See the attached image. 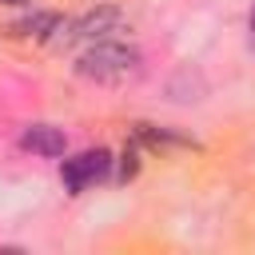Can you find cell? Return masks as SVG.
I'll return each mask as SVG.
<instances>
[{"label":"cell","mask_w":255,"mask_h":255,"mask_svg":"<svg viewBox=\"0 0 255 255\" xmlns=\"http://www.w3.org/2000/svg\"><path fill=\"white\" fill-rule=\"evenodd\" d=\"M76 72H80L84 80H96V84H128L131 76H139V52L128 48V44L96 40V44L80 56Z\"/></svg>","instance_id":"cell-1"},{"label":"cell","mask_w":255,"mask_h":255,"mask_svg":"<svg viewBox=\"0 0 255 255\" xmlns=\"http://www.w3.org/2000/svg\"><path fill=\"white\" fill-rule=\"evenodd\" d=\"M108 167H112V151H108V147H96V151H84V155H76V159H64L60 179H64V187H68L72 195H80L84 187H92L96 179H104Z\"/></svg>","instance_id":"cell-2"},{"label":"cell","mask_w":255,"mask_h":255,"mask_svg":"<svg viewBox=\"0 0 255 255\" xmlns=\"http://www.w3.org/2000/svg\"><path fill=\"white\" fill-rule=\"evenodd\" d=\"M120 24H124V12L112 8V4H104V8H96V12H88V16H80V20L72 24L68 40H104V36L116 32Z\"/></svg>","instance_id":"cell-3"},{"label":"cell","mask_w":255,"mask_h":255,"mask_svg":"<svg viewBox=\"0 0 255 255\" xmlns=\"http://www.w3.org/2000/svg\"><path fill=\"white\" fill-rule=\"evenodd\" d=\"M20 143H24L28 151L44 155V159H56V155H64V147H68L64 131H60V128H52V124H32V128L20 135Z\"/></svg>","instance_id":"cell-4"},{"label":"cell","mask_w":255,"mask_h":255,"mask_svg":"<svg viewBox=\"0 0 255 255\" xmlns=\"http://www.w3.org/2000/svg\"><path fill=\"white\" fill-rule=\"evenodd\" d=\"M167 92H171L175 104H195V100H203V76L191 72V68H179V72L171 76Z\"/></svg>","instance_id":"cell-5"},{"label":"cell","mask_w":255,"mask_h":255,"mask_svg":"<svg viewBox=\"0 0 255 255\" xmlns=\"http://www.w3.org/2000/svg\"><path fill=\"white\" fill-rule=\"evenodd\" d=\"M56 24H60V20H56L52 12H40V16H28V20L12 24V32H16V36H48Z\"/></svg>","instance_id":"cell-6"},{"label":"cell","mask_w":255,"mask_h":255,"mask_svg":"<svg viewBox=\"0 0 255 255\" xmlns=\"http://www.w3.org/2000/svg\"><path fill=\"white\" fill-rule=\"evenodd\" d=\"M4 4H24V0H4Z\"/></svg>","instance_id":"cell-7"}]
</instances>
